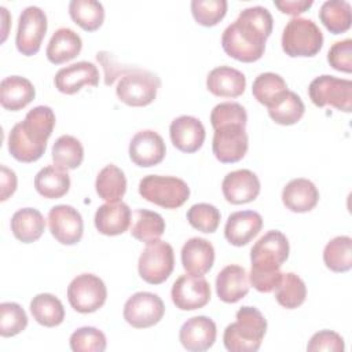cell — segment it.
I'll use <instances>...</instances> for the list:
<instances>
[{
	"instance_id": "25",
	"label": "cell",
	"mask_w": 352,
	"mask_h": 352,
	"mask_svg": "<svg viewBox=\"0 0 352 352\" xmlns=\"http://www.w3.org/2000/svg\"><path fill=\"white\" fill-rule=\"evenodd\" d=\"M206 88L220 98H238L245 92L246 77L231 66H219L209 72Z\"/></svg>"
},
{
	"instance_id": "21",
	"label": "cell",
	"mask_w": 352,
	"mask_h": 352,
	"mask_svg": "<svg viewBox=\"0 0 352 352\" xmlns=\"http://www.w3.org/2000/svg\"><path fill=\"white\" fill-rule=\"evenodd\" d=\"M263 228V217L254 210H239L228 216L224 236L234 246L248 245Z\"/></svg>"
},
{
	"instance_id": "19",
	"label": "cell",
	"mask_w": 352,
	"mask_h": 352,
	"mask_svg": "<svg viewBox=\"0 0 352 352\" xmlns=\"http://www.w3.org/2000/svg\"><path fill=\"white\" fill-rule=\"evenodd\" d=\"M54 84L59 92L73 95L84 85L96 87L99 84V70L92 62L80 60L59 69L54 77Z\"/></svg>"
},
{
	"instance_id": "38",
	"label": "cell",
	"mask_w": 352,
	"mask_h": 352,
	"mask_svg": "<svg viewBox=\"0 0 352 352\" xmlns=\"http://www.w3.org/2000/svg\"><path fill=\"white\" fill-rule=\"evenodd\" d=\"M305 106L301 98L293 91H285L282 96L268 107L270 117L279 125H293L304 116Z\"/></svg>"
},
{
	"instance_id": "26",
	"label": "cell",
	"mask_w": 352,
	"mask_h": 352,
	"mask_svg": "<svg viewBox=\"0 0 352 352\" xmlns=\"http://www.w3.org/2000/svg\"><path fill=\"white\" fill-rule=\"evenodd\" d=\"M319 201L316 186L304 177L290 180L282 190L283 205L294 213H305L312 210Z\"/></svg>"
},
{
	"instance_id": "8",
	"label": "cell",
	"mask_w": 352,
	"mask_h": 352,
	"mask_svg": "<svg viewBox=\"0 0 352 352\" xmlns=\"http://www.w3.org/2000/svg\"><path fill=\"white\" fill-rule=\"evenodd\" d=\"M308 95L316 107H324L330 104L345 113L352 111L351 80L322 74L311 81L308 87Z\"/></svg>"
},
{
	"instance_id": "33",
	"label": "cell",
	"mask_w": 352,
	"mask_h": 352,
	"mask_svg": "<svg viewBox=\"0 0 352 352\" xmlns=\"http://www.w3.org/2000/svg\"><path fill=\"white\" fill-rule=\"evenodd\" d=\"M33 319L44 327L59 326L65 319V308L60 300L51 293H40L30 301Z\"/></svg>"
},
{
	"instance_id": "47",
	"label": "cell",
	"mask_w": 352,
	"mask_h": 352,
	"mask_svg": "<svg viewBox=\"0 0 352 352\" xmlns=\"http://www.w3.org/2000/svg\"><path fill=\"white\" fill-rule=\"evenodd\" d=\"M344 349H345L344 338L333 330H320L315 333L307 345L308 352H320V351L342 352Z\"/></svg>"
},
{
	"instance_id": "16",
	"label": "cell",
	"mask_w": 352,
	"mask_h": 352,
	"mask_svg": "<svg viewBox=\"0 0 352 352\" xmlns=\"http://www.w3.org/2000/svg\"><path fill=\"white\" fill-rule=\"evenodd\" d=\"M129 158L142 168L158 165L165 158L166 147L162 136L153 129L136 132L129 142Z\"/></svg>"
},
{
	"instance_id": "40",
	"label": "cell",
	"mask_w": 352,
	"mask_h": 352,
	"mask_svg": "<svg viewBox=\"0 0 352 352\" xmlns=\"http://www.w3.org/2000/svg\"><path fill=\"white\" fill-rule=\"evenodd\" d=\"M285 91H287L286 81L283 77L272 72L258 74L252 85V94L254 99H257V102L264 104L267 109L274 104Z\"/></svg>"
},
{
	"instance_id": "46",
	"label": "cell",
	"mask_w": 352,
	"mask_h": 352,
	"mask_svg": "<svg viewBox=\"0 0 352 352\" xmlns=\"http://www.w3.org/2000/svg\"><path fill=\"white\" fill-rule=\"evenodd\" d=\"M327 62L338 72L352 73V40L336 41L327 52Z\"/></svg>"
},
{
	"instance_id": "31",
	"label": "cell",
	"mask_w": 352,
	"mask_h": 352,
	"mask_svg": "<svg viewBox=\"0 0 352 352\" xmlns=\"http://www.w3.org/2000/svg\"><path fill=\"white\" fill-rule=\"evenodd\" d=\"M165 231L164 217L148 209H136L131 219V235L140 242H153L162 236Z\"/></svg>"
},
{
	"instance_id": "43",
	"label": "cell",
	"mask_w": 352,
	"mask_h": 352,
	"mask_svg": "<svg viewBox=\"0 0 352 352\" xmlns=\"http://www.w3.org/2000/svg\"><path fill=\"white\" fill-rule=\"evenodd\" d=\"M220 217V210L214 205L206 202L195 204L187 210V220L190 226L205 234H212L217 230Z\"/></svg>"
},
{
	"instance_id": "3",
	"label": "cell",
	"mask_w": 352,
	"mask_h": 352,
	"mask_svg": "<svg viewBox=\"0 0 352 352\" xmlns=\"http://www.w3.org/2000/svg\"><path fill=\"white\" fill-rule=\"evenodd\" d=\"M223 334V342L230 352H256L267 331V320L256 307H241Z\"/></svg>"
},
{
	"instance_id": "5",
	"label": "cell",
	"mask_w": 352,
	"mask_h": 352,
	"mask_svg": "<svg viewBox=\"0 0 352 352\" xmlns=\"http://www.w3.org/2000/svg\"><path fill=\"white\" fill-rule=\"evenodd\" d=\"M139 194L165 209L180 208L190 197L188 184L176 176L147 175L139 182Z\"/></svg>"
},
{
	"instance_id": "6",
	"label": "cell",
	"mask_w": 352,
	"mask_h": 352,
	"mask_svg": "<svg viewBox=\"0 0 352 352\" xmlns=\"http://www.w3.org/2000/svg\"><path fill=\"white\" fill-rule=\"evenodd\" d=\"M161 87V78L148 70L131 69L122 77L116 88L117 98L132 107H143L153 103Z\"/></svg>"
},
{
	"instance_id": "34",
	"label": "cell",
	"mask_w": 352,
	"mask_h": 352,
	"mask_svg": "<svg viewBox=\"0 0 352 352\" xmlns=\"http://www.w3.org/2000/svg\"><path fill=\"white\" fill-rule=\"evenodd\" d=\"M319 19L330 33H344L352 25L351 4L345 0H327L319 10Z\"/></svg>"
},
{
	"instance_id": "37",
	"label": "cell",
	"mask_w": 352,
	"mask_h": 352,
	"mask_svg": "<svg viewBox=\"0 0 352 352\" xmlns=\"http://www.w3.org/2000/svg\"><path fill=\"white\" fill-rule=\"evenodd\" d=\"M69 14L74 23L87 32H95L104 21V8L96 0H72Z\"/></svg>"
},
{
	"instance_id": "2",
	"label": "cell",
	"mask_w": 352,
	"mask_h": 352,
	"mask_svg": "<svg viewBox=\"0 0 352 352\" xmlns=\"http://www.w3.org/2000/svg\"><path fill=\"white\" fill-rule=\"evenodd\" d=\"M55 126V114L50 106H36L23 121L15 124L8 135V151L21 162H34L41 158Z\"/></svg>"
},
{
	"instance_id": "28",
	"label": "cell",
	"mask_w": 352,
	"mask_h": 352,
	"mask_svg": "<svg viewBox=\"0 0 352 352\" xmlns=\"http://www.w3.org/2000/svg\"><path fill=\"white\" fill-rule=\"evenodd\" d=\"M82 48V40L70 28H59L54 32L45 50L48 60L54 65H62L74 59Z\"/></svg>"
},
{
	"instance_id": "14",
	"label": "cell",
	"mask_w": 352,
	"mask_h": 352,
	"mask_svg": "<svg viewBox=\"0 0 352 352\" xmlns=\"http://www.w3.org/2000/svg\"><path fill=\"white\" fill-rule=\"evenodd\" d=\"M210 285L202 275L186 274L179 276L172 285L170 297L176 308L194 311L205 307L210 300Z\"/></svg>"
},
{
	"instance_id": "7",
	"label": "cell",
	"mask_w": 352,
	"mask_h": 352,
	"mask_svg": "<svg viewBox=\"0 0 352 352\" xmlns=\"http://www.w3.org/2000/svg\"><path fill=\"white\" fill-rule=\"evenodd\" d=\"M290 252L286 235L278 230H270L253 245L250 261L253 272H278L287 260Z\"/></svg>"
},
{
	"instance_id": "32",
	"label": "cell",
	"mask_w": 352,
	"mask_h": 352,
	"mask_svg": "<svg viewBox=\"0 0 352 352\" xmlns=\"http://www.w3.org/2000/svg\"><path fill=\"white\" fill-rule=\"evenodd\" d=\"M95 190L106 202H118L126 191V177L122 169L114 164L106 165L96 176Z\"/></svg>"
},
{
	"instance_id": "4",
	"label": "cell",
	"mask_w": 352,
	"mask_h": 352,
	"mask_svg": "<svg viewBox=\"0 0 352 352\" xmlns=\"http://www.w3.org/2000/svg\"><path fill=\"white\" fill-rule=\"evenodd\" d=\"M323 47L319 26L308 18H292L282 33V50L292 58L315 56Z\"/></svg>"
},
{
	"instance_id": "50",
	"label": "cell",
	"mask_w": 352,
	"mask_h": 352,
	"mask_svg": "<svg viewBox=\"0 0 352 352\" xmlns=\"http://www.w3.org/2000/svg\"><path fill=\"white\" fill-rule=\"evenodd\" d=\"M274 4L283 14L293 15L294 18L305 12L314 4V1L312 0H276L274 1Z\"/></svg>"
},
{
	"instance_id": "30",
	"label": "cell",
	"mask_w": 352,
	"mask_h": 352,
	"mask_svg": "<svg viewBox=\"0 0 352 352\" xmlns=\"http://www.w3.org/2000/svg\"><path fill=\"white\" fill-rule=\"evenodd\" d=\"M34 188L44 198H60L70 188V176L67 170H63L55 165L44 166L34 176Z\"/></svg>"
},
{
	"instance_id": "29",
	"label": "cell",
	"mask_w": 352,
	"mask_h": 352,
	"mask_svg": "<svg viewBox=\"0 0 352 352\" xmlns=\"http://www.w3.org/2000/svg\"><path fill=\"white\" fill-rule=\"evenodd\" d=\"M44 230V216L34 208L18 209L11 217V231L14 236L23 243H32L40 239Z\"/></svg>"
},
{
	"instance_id": "45",
	"label": "cell",
	"mask_w": 352,
	"mask_h": 352,
	"mask_svg": "<svg viewBox=\"0 0 352 352\" xmlns=\"http://www.w3.org/2000/svg\"><path fill=\"white\" fill-rule=\"evenodd\" d=\"M228 122L248 124V113L242 104L236 102H223L213 107L210 113V124L213 129Z\"/></svg>"
},
{
	"instance_id": "18",
	"label": "cell",
	"mask_w": 352,
	"mask_h": 352,
	"mask_svg": "<svg viewBox=\"0 0 352 352\" xmlns=\"http://www.w3.org/2000/svg\"><path fill=\"white\" fill-rule=\"evenodd\" d=\"M221 191L230 204H248L258 197L260 180L250 169H236L224 176Z\"/></svg>"
},
{
	"instance_id": "10",
	"label": "cell",
	"mask_w": 352,
	"mask_h": 352,
	"mask_svg": "<svg viewBox=\"0 0 352 352\" xmlns=\"http://www.w3.org/2000/svg\"><path fill=\"white\" fill-rule=\"evenodd\" d=\"M107 298L104 282L94 274H80L67 286V300L80 314H92L103 307Z\"/></svg>"
},
{
	"instance_id": "36",
	"label": "cell",
	"mask_w": 352,
	"mask_h": 352,
	"mask_svg": "<svg viewBox=\"0 0 352 352\" xmlns=\"http://www.w3.org/2000/svg\"><path fill=\"white\" fill-rule=\"evenodd\" d=\"M324 265L333 272H346L352 268V238L338 235L330 239L323 249Z\"/></svg>"
},
{
	"instance_id": "42",
	"label": "cell",
	"mask_w": 352,
	"mask_h": 352,
	"mask_svg": "<svg viewBox=\"0 0 352 352\" xmlns=\"http://www.w3.org/2000/svg\"><path fill=\"white\" fill-rule=\"evenodd\" d=\"M28 326V315L18 302L0 304V336L14 337Z\"/></svg>"
},
{
	"instance_id": "27",
	"label": "cell",
	"mask_w": 352,
	"mask_h": 352,
	"mask_svg": "<svg viewBox=\"0 0 352 352\" xmlns=\"http://www.w3.org/2000/svg\"><path fill=\"white\" fill-rule=\"evenodd\" d=\"M36 96L34 85L21 76H8L0 82V103L6 110L18 111Z\"/></svg>"
},
{
	"instance_id": "39",
	"label": "cell",
	"mask_w": 352,
	"mask_h": 352,
	"mask_svg": "<svg viewBox=\"0 0 352 352\" xmlns=\"http://www.w3.org/2000/svg\"><path fill=\"white\" fill-rule=\"evenodd\" d=\"M307 297V286L304 280L294 272L282 274L280 282L275 289V298L278 304L286 309L300 307Z\"/></svg>"
},
{
	"instance_id": "35",
	"label": "cell",
	"mask_w": 352,
	"mask_h": 352,
	"mask_svg": "<svg viewBox=\"0 0 352 352\" xmlns=\"http://www.w3.org/2000/svg\"><path fill=\"white\" fill-rule=\"evenodd\" d=\"M84 160V147L81 142L72 135L59 136L52 146V161L54 165L70 170L81 165Z\"/></svg>"
},
{
	"instance_id": "1",
	"label": "cell",
	"mask_w": 352,
	"mask_h": 352,
	"mask_svg": "<svg viewBox=\"0 0 352 352\" xmlns=\"http://www.w3.org/2000/svg\"><path fill=\"white\" fill-rule=\"evenodd\" d=\"M274 18L268 8L253 6L242 10L221 36L224 52L245 63L258 60L265 51V41L272 33Z\"/></svg>"
},
{
	"instance_id": "12",
	"label": "cell",
	"mask_w": 352,
	"mask_h": 352,
	"mask_svg": "<svg viewBox=\"0 0 352 352\" xmlns=\"http://www.w3.org/2000/svg\"><path fill=\"white\" fill-rule=\"evenodd\" d=\"M47 15L37 6H29L22 10L18 21L15 44L25 56H32L40 51L47 33Z\"/></svg>"
},
{
	"instance_id": "22",
	"label": "cell",
	"mask_w": 352,
	"mask_h": 352,
	"mask_svg": "<svg viewBox=\"0 0 352 352\" xmlns=\"http://www.w3.org/2000/svg\"><path fill=\"white\" fill-rule=\"evenodd\" d=\"M131 208L126 204L118 201L100 205L95 213L94 223L100 234L114 236L124 234L131 227Z\"/></svg>"
},
{
	"instance_id": "24",
	"label": "cell",
	"mask_w": 352,
	"mask_h": 352,
	"mask_svg": "<svg viewBox=\"0 0 352 352\" xmlns=\"http://www.w3.org/2000/svg\"><path fill=\"white\" fill-rule=\"evenodd\" d=\"M214 248L199 236L190 238L182 248V265L186 272L192 275H205L213 267Z\"/></svg>"
},
{
	"instance_id": "41",
	"label": "cell",
	"mask_w": 352,
	"mask_h": 352,
	"mask_svg": "<svg viewBox=\"0 0 352 352\" xmlns=\"http://www.w3.org/2000/svg\"><path fill=\"white\" fill-rule=\"evenodd\" d=\"M73 352H103L107 341L103 331L92 326H84L74 330L69 340Z\"/></svg>"
},
{
	"instance_id": "11",
	"label": "cell",
	"mask_w": 352,
	"mask_h": 352,
	"mask_svg": "<svg viewBox=\"0 0 352 352\" xmlns=\"http://www.w3.org/2000/svg\"><path fill=\"white\" fill-rule=\"evenodd\" d=\"M249 147L246 125L228 122L214 128L212 150L214 157L223 164H234L241 161Z\"/></svg>"
},
{
	"instance_id": "23",
	"label": "cell",
	"mask_w": 352,
	"mask_h": 352,
	"mask_svg": "<svg viewBox=\"0 0 352 352\" xmlns=\"http://www.w3.org/2000/svg\"><path fill=\"white\" fill-rule=\"evenodd\" d=\"M248 272L238 264L224 267L216 276V293L223 302L234 304L249 293Z\"/></svg>"
},
{
	"instance_id": "44",
	"label": "cell",
	"mask_w": 352,
	"mask_h": 352,
	"mask_svg": "<svg viewBox=\"0 0 352 352\" xmlns=\"http://www.w3.org/2000/svg\"><path fill=\"white\" fill-rule=\"evenodd\" d=\"M227 12L226 0H192L191 1V14L197 23L202 26H214L217 25Z\"/></svg>"
},
{
	"instance_id": "17",
	"label": "cell",
	"mask_w": 352,
	"mask_h": 352,
	"mask_svg": "<svg viewBox=\"0 0 352 352\" xmlns=\"http://www.w3.org/2000/svg\"><path fill=\"white\" fill-rule=\"evenodd\" d=\"M217 336L213 319L198 315L187 319L179 331V340L184 349L191 352H204L213 346Z\"/></svg>"
},
{
	"instance_id": "20",
	"label": "cell",
	"mask_w": 352,
	"mask_h": 352,
	"mask_svg": "<svg viewBox=\"0 0 352 352\" xmlns=\"http://www.w3.org/2000/svg\"><path fill=\"white\" fill-rule=\"evenodd\" d=\"M169 135L173 146L183 153L198 151L205 142V126L192 116H180L169 125Z\"/></svg>"
},
{
	"instance_id": "9",
	"label": "cell",
	"mask_w": 352,
	"mask_h": 352,
	"mask_svg": "<svg viewBox=\"0 0 352 352\" xmlns=\"http://www.w3.org/2000/svg\"><path fill=\"white\" fill-rule=\"evenodd\" d=\"M175 267L173 248L161 239L148 242L140 253L138 271L140 278L150 285L165 282Z\"/></svg>"
},
{
	"instance_id": "13",
	"label": "cell",
	"mask_w": 352,
	"mask_h": 352,
	"mask_svg": "<svg viewBox=\"0 0 352 352\" xmlns=\"http://www.w3.org/2000/svg\"><path fill=\"white\" fill-rule=\"evenodd\" d=\"M165 314L161 297L150 292H138L124 304V319L135 329H147L157 324Z\"/></svg>"
},
{
	"instance_id": "48",
	"label": "cell",
	"mask_w": 352,
	"mask_h": 352,
	"mask_svg": "<svg viewBox=\"0 0 352 352\" xmlns=\"http://www.w3.org/2000/svg\"><path fill=\"white\" fill-rule=\"evenodd\" d=\"M96 60L103 66L104 70V84L111 85L120 76L122 77L125 73H128L129 67H122L114 55L109 51H100L96 54Z\"/></svg>"
},
{
	"instance_id": "15",
	"label": "cell",
	"mask_w": 352,
	"mask_h": 352,
	"mask_svg": "<svg viewBox=\"0 0 352 352\" xmlns=\"http://www.w3.org/2000/svg\"><path fill=\"white\" fill-rule=\"evenodd\" d=\"M48 226L52 236L62 245H76L82 238V217L70 205L52 206L48 212Z\"/></svg>"
},
{
	"instance_id": "49",
	"label": "cell",
	"mask_w": 352,
	"mask_h": 352,
	"mask_svg": "<svg viewBox=\"0 0 352 352\" xmlns=\"http://www.w3.org/2000/svg\"><path fill=\"white\" fill-rule=\"evenodd\" d=\"M16 175L12 169L7 168L6 165L0 166V187H1V194H0V201L8 199L10 195H12L16 190Z\"/></svg>"
}]
</instances>
